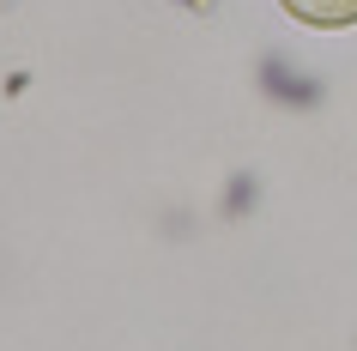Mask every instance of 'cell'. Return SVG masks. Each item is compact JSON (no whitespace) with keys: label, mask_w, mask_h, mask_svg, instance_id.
<instances>
[{"label":"cell","mask_w":357,"mask_h":351,"mask_svg":"<svg viewBox=\"0 0 357 351\" xmlns=\"http://www.w3.org/2000/svg\"><path fill=\"white\" fill-rule=\"evenodd\" d=\"M303 24H321V31H333V24H357V0H284Z\"/></svg>","instance_id":"1"}]
</instances>
